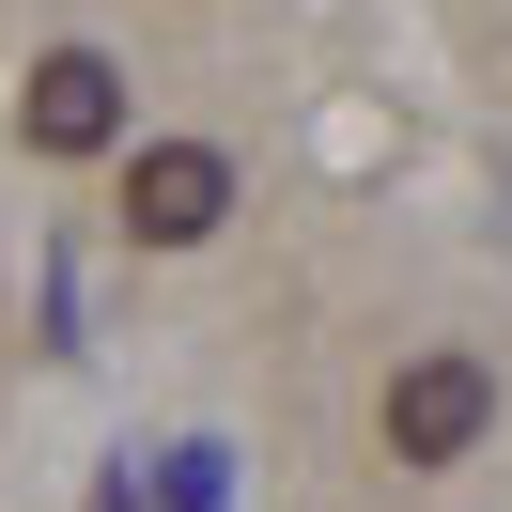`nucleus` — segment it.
<instances>
[{"mask_svg":"<svg viewBox=\"0 0 512 512\" xmlns=\"http://www.w3.org/2000/svg\"><path fill=\"white\" fill-rule=\"evenodd\" d=\"M218 202H233V156H202V140H156V156L125 171V233L140 249H202Z\"/></svg>","mask_w":512,"mask_h":512,"instance_id":"obj_2","label":"nucleus"},{"mask_svg":"<svg viewBox=\"0 0 512 512\" xmlns=\"http://www.w3.org/2000/svg\"><path fill=\"white\" fill-rule=\"evenodd\" d=\"M481 419H497V373H481V357H419V373H388V450H404V466L481 450Z\"/></svg>","mask_w":512,"mask_h":512,"instance_id":"obj_1","label":"nucleus"},{"mask_svg":"<svg viewBox=\"0 0 512 512\" xmlns=\"http://www.w3.org/2000/svg\"><path fill=\"white\" fill-rule=\"evenodd\" d=\"M109 140H125V78L94 47H47L32 63V156H109Z\"/></svg>","mask_w":512,"mask_h":512,"instance_id":"obj_3","label":"nucleus"}]
</instances>
